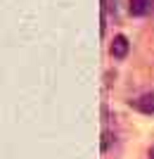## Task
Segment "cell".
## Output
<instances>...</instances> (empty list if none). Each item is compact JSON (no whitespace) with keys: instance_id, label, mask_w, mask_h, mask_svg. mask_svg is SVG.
<instances>
[{"instance_id":"cell-3","label":"cell","mask_w":154,"mask_h":159,"mask_svg":"<svg viewBox=\"0 0 154 159\" xmlns=\"http://www.w3.org/2000/svg\"><path fill=\"white\" fill-rule=\"evenodd\" d=\"M128 50H130V43H128L126 36H123V33L114 36L112 45H109V52H112V57H114V60H123V57L128 55Z\"/></svg>"},{"instance_id":"cell-2","label":"cell","mask_w":154,"mask_h":159,"mask_svg":"<svg viewBox=\"0 0 154 159\" xmlns=\"http://www.w3.org/2000/svg\"><path fill=\"white\" fill-rule=\"evenodd\" d=\"M130 17H149L154 14V0H128Z\"/></svg>"},{"instance_id":"cell-1","label":"cell","mask_w":154,"mask_h":159,"mask_svg":"<svg viewBox=\"0 0 154 159\" xmlns=\"http://www.w3.org/2000/svg\"><path fill=\"white\" fill-rule=\"evenodd\" d=\"M128 107L138 109L140 114L152 116V114H154V93H152V90H147V93H142V95H138V98L128 100Z\"/></svg>"},{"instance_id":"cell-4","label":"cell","mask_w":154,"mask_h":159,"mask_svg":"<svg viewBox=\"0 0 154 159\" xmlns=\"http://www.w3.org/2000/svg\"><path fill=\"white\" fill-rule=\"evenodd\" d=\"M149 159H154V145L149 147Z\"/></svg>"}]
</instances>
